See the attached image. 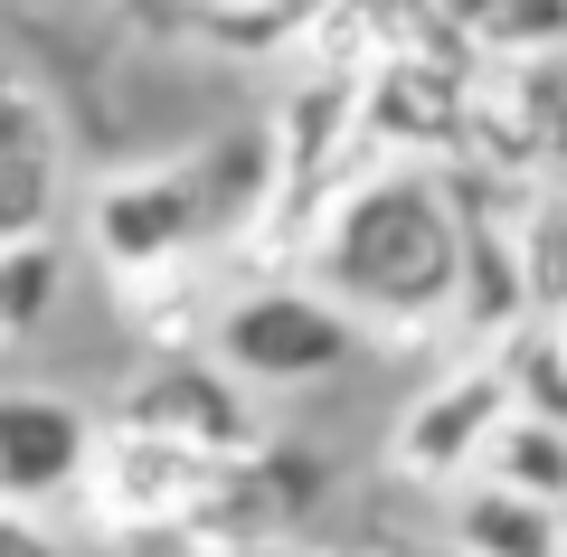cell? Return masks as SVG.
<instances>
[{
    "mask_svg": "<svg viewBox=\"0 0 567 557\" xmlns=\"http://www.w3.org/2000/svg\"><path fill=\"white\" fill-rule=\"evenodd\" d=\"M208 473L218 463L189 454L171 435H142V425H95V454H85L76 492L95 501V529L104 538H142V529H189Z\"/></svg>",
    "mask_w": 567,
    "mask_h": 557,
    "instance_id": "277c9868",
    "label": "cell"
},
{
    "mask_svg": "<svg viewBox=\"0 0 567 557\" xmlns=\"http://www.w3.org/2000/svg\"><path fill=\"white\" fill-rule=\"evenodd\" d=\"M303 557H312V548H303Z\"/></svg>",
    "mask_w": 567,
    "mask_h": 557,
    "instance_id": "44dd1931",
    "label": "cell"
},
{
    "mask_svg": "<svg viewBox=\"0 0 567 557\" xmlns=\"http://www.w3.org/2000/svg\"><path fill=\"white\" fill-rule=\"evenodd\" d=\"M199 557H303V538H199Z\"/></svg>",
    "mask_w": 567,
    "mask_h": 557,
    "instance_id": "e0dca14e",
    "label": "cell"
},
{
    "mask_svg": "<svg viewBox=\"0 0 567 557\" xmlns=\"http://www.w3.org/2000/svg\"><path fill=\"white\" fill-rule=\"evenodd\" d=\"M95 454V416L58 388H0V501H66Z\"/></svg>",
    "mask_w": 567,
    "mask_h": 557,
    "instance_id": "52a82bcc",
    "label": "cell"
},
{
    "mask_svg": "<svg viewBox=\"0 0 567 557\" xmlns=\"http://www.w3.org/2000/svg\"><path fill=\"white\" fill-rule=\"evenodd\" d=\"M473 66H483V85L511 104V123L529 133L539 171L558 179L567 171V48H539V58H473Z\"/></svg>",
    "mask_w": 567,
    "mask_h": 557,
    "instance_id": "8fae6325",
    "label": "cell"
},
{
    "mask_svg": "<svg viewBox=\"0 0 567 557\" xmlns=\"http://www.w3.org/2000/svg\"><path fill=\"white\" fill-rule=\"evenodd\" d=\"M492 416H502V379H492L483 359H464L454 379H435V388H425V398L398 416L388 463H398L406 482H425V492H445V482L473 473V454H483Z\"/></svg>",
    "mask_w": 567,
    "mask_h": 557,
    "instance_id": "ba28073f",
    "label": "cell"
},
{
    "mask_svg": "<svg viewBox=\"0 0 567 557\" xmlns=\"http://www.w3.org/2000/svg\"><path fill=\"white\" fill-rule=\"evenodd\" d=\"M425 10H435L445 29H473V10H483V0H425ZM464 48H473V39H464Z\"/></svg>",
    "mask_w": 567,
    "mask_h": 557,
    "instance_id": "ac0fdd59",
    "label": "cell"
},
{
    "mask_svg": "<svg viewBox=\"0 0 567 557\" xmlns=\"http://www.w3.org/2000/svg\"><path fill=\"white\" fill-rule=\"evenodd\" d=\"M511 265H520L529 312H567V189L558 179H520L511 189Z\"/></svg>",
    "mask_w": 567,
    "mask_h": 557,
    "instance_id": "7c38bea8",
    "label": "cell"
},
{
    "mask_svg": "<svg viewBox=\"0 0 567 557\" xmlns=\"http://www.w3.org/2000/svg\"><path fill=\"white\" fill-rule=\"evenodd\" d=\"M114 425L171 435V444H189V454H208V463L256 454V444H265L256 388H237L208 350H152V369H133V379H123Z\"/></svg>",
    "mask_w": 567,
    "mask_h": 557,
    "instance_id": "3957f363",
    "label": "cell"
},
{
    "mask_svg": "<svg viewBox=\"0 0 567 557\" xmlns=\"http://www.w3.org/2000/svg\"><path fill=\"white\" fill-rule=\"evenodd\" d=\"M473 473H492V482H511V492L558 501V510H567V425L502 406V416H492V435H483V454H473Z\"/></svg>",
    "mask_w": 567,
    "mask_h": 557,
    "instance_id": "4fadbf2b",
    "label": "cell"
},
{
    "mask_svg": "<svg viewBox=\"0 0 567 557\" xmlns=\"http://www.w3.org/2000/svg\"><path fill=\"white\" fill-rule=\"evenodd\" d=\"M558 331H567V312H558Z\"/></svg>",
    "mask_w": 567,
    "mask_h": 557,
    "instance_id": "ffe728a7",
    "label": "cell"
},
{
    "mask_svg": "<svg viewBox=\"0 0 567 557\" xmlns=\"http://www.w3.org/2000/svg\"><path fill=\"white\" fill-rule=\"evenodd\" d=\"M445 529H454V557H567V510L558 501H529L492 473H464L445 482Z\"/></svg>",
    "mask_w": 567,
    "mask_h": 557,
    "instance_id": "9c48e42d",
    "label": "cell"
},
{
    "mask_svg": "<svg viewBox=\"0 0 567 557\" xmlns=\"http://www.w3.org/2000/svg\"><path fill=\"white\" fill-rule=\"evenodd\" d=\"M66 208V114L20 58H0V246L58 237Z\"/></svg>",
    "mask_w": 567,
    "mask_h": 557,
    "instance_id": "8992f818",
    "label": "cell"
},
{
    "mask_svg": "<svg viewBox=\"0 0 567 557\" xmlns=\"http://www.w3.org/2000/svg\"><path fill=\"white\" fill-rule=\"evenodd\" d=\"M189 189H199V237L208 246H246L275 208V142L265 133H227L208 152H189Z\"/></svg>",
    "mask_w": 567,
    "mask_h": 557,
    "instance_id": "30bf717a",
    "label": "cell"
},
{
    "mask_svg": "<svg viewBox=\"0 0 567 557\" xmlns=\"http://www.w3.org/2000/svg\"><path fill=\"white\" fill-rule=\"evenodd\" d=\"M85 246L104 256V275H142V265H171V256H208L189 161H133V171L95 179V189H85Z\"/></svg>",
    "mask_w": 567,
    "mask_h": 557,
    "instance_id": "5b68a950",
    "label": "cell"
},
{
    "mask_svg": "<svg viewBox=\"0 0 567 557\" xmlns=\"http://www.w3.org/2000/svg\"><path fill=\"white\" fill-rule=\"evenodd\" d=\"M464 39H473V58H539V48H567V0H483Z\"/></svg>",
    "mask_w": 567,
    "mask_h": 557,
    "instance_id": "9a60e30c",
    "label": "cell"
},
{
    "mask_svg": "<svg viewBox=\"0 0 567 557\" xmlns=\"http://www.w3.org/2000/svg\"><path fill=\"white\" fill-rule=\"evenodd\" d=\"M58 283H66L58 237H10L0 246V350H20V340L58 312Z\"/></svg>",
    "mask_w": 567,
    "mask_h": 557,
    "instance_id": "5bb4252c",
    "label": "cell"
},
{
    "mask_svg": "<svg viewBox=\"0 0 567 557\" xmlns=\"http://www.w3.org/2000/svg\"><path fill=\"white\" fill-rule=\"evenodd\" d=\"M360 321L341 312L331 293H312V283H246V293L208 302V359H218L237 388H256V398H275V388H322L341 379L350 359H360Z\"/></svg>",
    "mask_w": 567,
    "mask_h": 557,
    "instance_id": "7a4b0ae2",
    "label": "cell"
},
{
    "mask_svg": "<svg viewBox=\"0 0 567 557\" xmlns=\"http://www.w3.org/2000/svg\"><path fill=\"white\" fill-rule=\"evenodd\" d=\"M0 557H66V538L48 529L29 501H0Z\"/></svg>",
    "mask_w": 567,
    "mask_h": 557,
    "instance_id": "2e32d148",
    "label": "cell"
},
{
    "mask_svg": "<svg viewBox=\"0 0 567 557\" xmlns=\"http://www.w3.org/2000/svg\"><path fill=\"white\" fill-rule=\"evenodd\" d=\"M189 10H199V20H227V10H256V0H189Z\"/></svg>",
    "mask_w": 567,
    "mask_h": 557,
    "instance_id": "d6986e66",
    "label": "cell"
},
{
    "mask_svg": "<svg viewBox=\"0 0 567 557\" xmlns=\"http://www.w3.org/2000/svg\"><path fill=\"white\" fill-rule=\"evenodd\" d=\"M303 283L360 331L435 340L454 331V199L435 161H350L303 218Z\"/></svg>",
    "mask_w": 567,
    "mask_h": 557,
    "instance_id": "6da1fadb",
    "label": "cell"
}]
</instances>
